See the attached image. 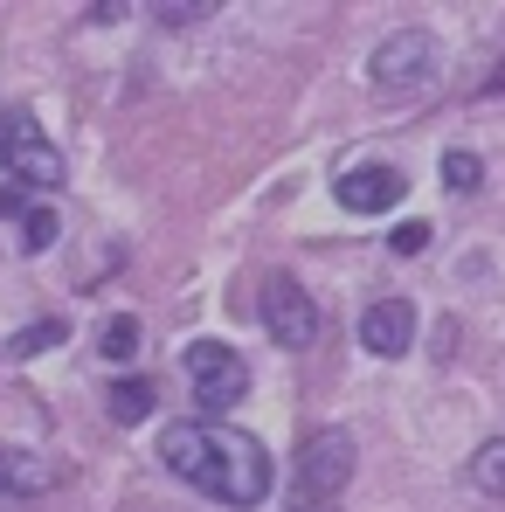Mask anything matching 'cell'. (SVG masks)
Wrapping results in <instances>:
<instances>
[{
	"instance_id": "6da1fadb",
	"label": "cell",
	"mask_w": 505,
	"mask_h": 512,
	"mask_svg": "<svg viewBox=\"0 0 505 512\" xmlns=\"http://www.w3.org/2000/svg\"><path fill=\"white\" fill-rule=\"evenodd\" d=\"M160 464L173 478L201 485L208 499L250 512L270 499V450L256 443L250 429H229V423H167L160 429Z\"/></svg>"
},
{
	"instance_id": "7a4b0ae2",
	"label": "cell",
	"mask_w": 505,
	"mask_h": 512,
	"mask_svg": "<svg viewBox=\"0 0 505 512\" xmlns=\"http://www.w3.org/2000/svg\"><path fill=\"white\" fill-rule=\"evenodd\" d=\"M353 478V436L339 423L312 429L298 443V471H291V506H333Z\"/></svg>"
},
{
	"instance_id": "3957f363",
	"label": "cell",
	"mask_w": 505,
	"mask_h": 512,
	"mask_svg": "<svg viewBox=\"0 0 505 512\" xmlns=\"http://www.w3.org/2000/svg\"><path fill=\"white\" fill-rule=\"evenodd\" d=\"M256 312H263V333L277 346H291V353H305V346L319 340V305H312V291H305L291 270H270V277H263Z\"/></svg>"
},
{
	"instance_id": "277c9868",
	"label": "cell",
	"mask_w": 505,
	"mask_h": 512,
	"mask_svg": "<svg viewBox=\"0 0 505 512\" xmlns=\"http://www.w3.org/2000/svg\"><path fill=\"white\" fill-rule=\"evenodd\" d=\"M367 77H374V90H429L436 84V35L429 28H395L374 56H367Z\"/></svg>"
},
{
	"instance_id": "5b68a950",
	"label": "cell",
	"mask_w": 505,
	"mask_h": 512,
	"mask_svg": "<svg viewBox=\"0 0 505 512\" xmlns=\"http://www.w3.org/2000/svg\"><path fill=\"white\" fill-rule=\"evenodd\" d=\"M187 381H194V402L208 409V416H222V409H236L243 395H250V367H243V353L222 340H194L187 346Z\"/></svg>"
},
{
	"instance_id": "8992f818",
	"label": "cell",
	"mask_w": 505,
	"mask_h": 512,
	"mask_svg": "<svg viewBox=\"0 0 505 512\" xmlns=\"http://www.w3.org/2000/svg\"><path fill=\"white\" fill-rule=\"evenodd\" d=\"M7 173L21 180V187H35V194H49V187H63V153L42 139V125L35 118H14V146H7Z\"/></svg>"
},
{
	"instance_id": "52a82bcc",
	"label": "cell",
	"mask_w": 505,
	"mask_h": 512,
	"mask_svg": "<svg viewBox=\"0 0 505 512\" xmlns=\"http://www.w3.org/2000/svg\"><path fill=\"white\" fill-rule=\"evenodd\" d=\"M360 346L381 353V360H402V353L416 346V305H409V298H374V305L360 312Z\"/></svg>"
},
{
	"instance_id": "ba28073f",
	"label": "cell",
	"mask_w": 505,
	"mask_h": 512,
	"mask_svg": "<svg viewBox=\"0 0 505 512\" xmlns=\"http://www.w3.org/2000/svg\"><path fill=\"white\" fill-rule=\"evenodd\" d=\"M333 194H339L346 215H381V208L402 201V173H395V167H346Z\"/></svg>"
},
{
	"instance_id": "9c48e42d",
	"label": "cell",
	"mask_w": 505,
	"mask_h": 512,
	"mask_svg": "<svg viewBox=\"0 0 505 512\" xmlns=\"http://www.w3.org/2000/svg\"><path fill=\"white\" fill-rule=\"evenodd\" d=\"M0 215L21 229V250H28V256L49 250V243H56V229H63L49 201H28V194H14V187H0Z\"/></svg>"
},
{
	"instance_id": "30bf717a",
	"label": "cell",
	"mask_w": 505,
	"mask_h": 512,
	"mask_svg": "<svg viewBox=\"0 0 505 512\" xmlns=\"http://www.w3.org/2000/svg\"><path fill=\"white\" fill-rule=\"evenodd\" d=\"M42 485H49V464H42L35 450L0 443V499H28V492H42Z\"/></svg>"
},
{
	"instance_id": "8fae6325",
	"label": "cell",
	"mask_w": 505,
	"mask_h": 512,
	"mask_svg": "<svg viewBox=\"0 0 505 512\" xmlns=\"http://www.w3.org/2000/svg\"><path fill=\"white\" fill-rule=\"evenodd\" d=\"M111 416H118V423H146V416H153V381H139V374L111 381Z\"/></svg>"
},
{
	"instance_id": "7c38bea8",
	"label": "cell",
	"mask_w": 505,
	"mask_h": 512,
	"mask_svg": "<svg viewBox=\"0 0 505 512\" xmlns=\"http://www.w3.org/2000/svg\"><path fill=\"white\" fill-rule=\"evenodd\" d=\"M471 485L492 492V499H505V436H492V443L471 450Z\"/></svg>"
},
{
	"instance_id": "4fadbf2b",
	"label": "cell",
	"mask_w": 505,
	"mask_h": 512,
	"mask_svg": "<svg viewBox=\"0 0 505 512\" xmlns=\"http://www.w3.org/2000/svg\"><path fill=\"white\" fill-rule=\"evenodd\" d=\"M42 346H63V319H42V326H28V333H14L7 353H14V360H35Z\"/></svg>"
},
{
	"instance_id": "5bb4252c",
	"label": "cell",
	"mask_w": 505,
	"mask_h": 512,
	"mask_svg": "<svg viewBox=\"0 0 505 512\" xmlns=\"http://www.w3.org/2000/svg\"><path fill=\"white\" fill-rule=\"evenodd\" d=\"M443 180H450V194H471L485 167H478V153H443Z\"/></svg>"
},
{
	"instance_id": "9a60e30c",
	"label": "cell",
	"mask_w": 505,
	"mask_h": 512,
	"mask_svg": "<svg viewBox=\"0 0 505 512\" xmlns=\"http://www.w3.org/2000/svg\"><path fill=\"white\" fill-rule=\"evenodd\" d=\"M208 14H215L208 0H167V7H153L160 28H194V21H208Z\"/></svg>"
},
{
	"instance_id": "2e32d148",
	"label": "cell",
	"mask_w": 505,
	"mask_h": 512,
	"mask_svg": "<svg viewBox=\"0 0 505 512\" xmlns=\"http://www.w3.org/2000/svg\"><path fill=\"white\" fill-rule=\"evenodd\" d=\"M132 353H139V326L132 319H111L104 326V360H132Z\"/></svg>"
},
{
	"instance_id": "e0dca14e",
	"label": "cell",
	"mask_w": 505,
	"mask_h": 512,
	"mask_svg": "<svg viewBox=\"0 0 505 512\" xmlns=\"http://www.w3.org/2000/svg\"><path fill=\"white\" fill-rule=\"evenodd\" d=\"M388 250H395V256H416V250H429V222H402Z\"/></svg>"
},
{
	"instance_id": "ac0fdd59",
	"label": "cell",
	"mask_w": 505,
	"mask_h": 512,
	"mask_svg": "<svg viewBox=\"0 0 505 512\" xmlns=\"http://www.w3.org/2000/svg\"><path fill=\"white\" fill-rule=\"evenodd\" d=\"M7 146H14V118H0V167H7Z\"/></svg>"
},
{
	"instance_id": "d6986e66",
	"label": "cell",
	"mask_w": 505,
	"mask_h": 512,
	"mask_svg": "<svg viewBox=\"0 0 505 512\" xmlns=\"http://www.w3.org/2000/svg\"><path fill=\"white\" fill-rule=\"evenodd\" d=\"M485 90H505V63H499V70H492V84H485Z\"/></svg>"
},
{
	"instance_id": "ffe728a7",
	"label": "cell",
	"mask_w": 505,
	"mask_h": 512,
	"mask_svg": "<svg viewBox=\"0 0 505 512\" xmlns=\"http://www.w3.org/2000/svg\"><path fill=\"white\" fill-rule=\"evenodd\" d=\"M291 512H333V506H291Z\"/></svg>"
}]
</instances>
